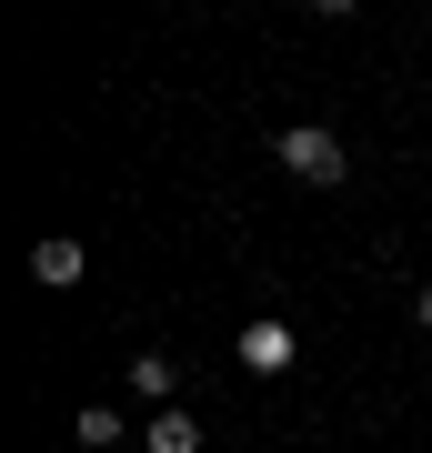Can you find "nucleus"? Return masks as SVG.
I'll return each instance as SVG.
<instances>
[{"label":"nucleus","instance_id":"obj_1","mask_svg":"<svg viewBox=\"0 0 432 453\" xmlns=\"http://www.w3.org/2000/svg\"><path fill=\"white\" fill-rule=\"evenodd\" d=\"M272 162H282L292 181H312V192H332V181L352 172V151H342V131H322V121H292L282 142H272Z\"/></svg>","mask_w":432,"mask_h":453},{"label":"nucleus","instance_id":"obj_2","mask_svg":"<svg viewBox=\"0 0 432 453\" xmlns=\"http://www.w3.org/2000/svg\"><path fill=\"white\" fill-rule=\"evenodd\" d=\"M141 453H201V413H181V403H161L141 423Z\"/></svg>","mask_w":432,"mask_h":453},{"label":"nucleus","instance_id":"obj_3","mask_svg":"<svg viewBox=\"0 0 432 453\" xmlns=\"http://www.w3.org/2000/svg\"><path fill=\"white\" fill-rule=\"evenodd\" d=\"M80 273H91V252H80V242H31V282H41V292H71Z\"/></svg>","mask_w":432,"mask_h":453},{"label":"nucleus","instance_id":"obj_4","mask_svg":"<svg viewBox=\"0 0 432 453\" xmlns=\"http://www.w3.org/2000/svg\"><path fill=\"white\" fill-rule=\"evenodd\" d=\"M131 393H141V403L161 413V403L181 393V363H171V353H131Z\"/></svg>","mask_w":432,"mask_h":453},{"label":"nucleus","instance_id":"obj_5","mask_svg":"<svg viewBox=\"0 0 432 453\" xmlns=\"http://www.w3.org/2000/svg\"><path fill=\"white\" fill-rule=\"evenodd\" d=\"M71 434H80V453H111V443L131 434V413H121V403H80V413H71Z\"/></svg>","mask_w":432,"mask_h":453},{"label":"nucleus","instance_id":"obj_6","mask_svg":"<svg viewBox=\"0 0 432 453\" xmlns=\"http://www.w3.org/2000/svg\"><path fill=\"white\" fill-rule=\"evenodd\" d=\"M241 363H252V372H282L292 363V323H252V333H241Z\"/></svg>","mask_w":432,"mask_h":453},{"label":"nucleus","instance_id":"obj_7","mask_svg":"<svg viewBox=\"0 0 432 453\" xmlns=\"http://www.w3.org/2000/svg\"><path fill=\"white\" fill-rule=\"evenodd\" d=\"M413 323H422V333H432V282H422V303H413Z\"/></svg>","mask_w":432,"mask_h":453}]
</instances>
